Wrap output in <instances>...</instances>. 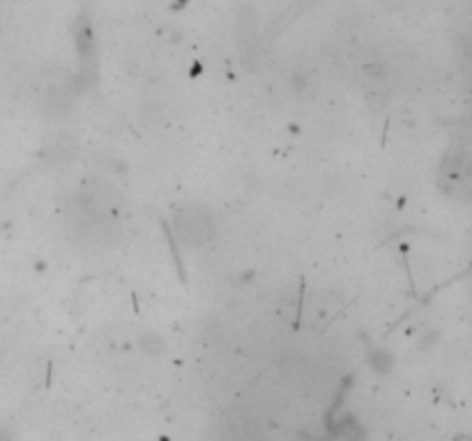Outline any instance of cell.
I'll return each instance as SVG.
<instances>
[{
	"instance_id": "obj_1",
	"label": "cell",
	"mask_w": 472,
	"mask_h": 441,
	"mask_svg": "<svg viewBox=\"0 0 472 441\" xmlns=\"http://www.w3.org/2000/svg\"><path fill=\"white\" fill-rule=\"evenodd\" d=\"M176 228L182 241L189 246H201L205 241H210L214 235V221L201 207H185V210H180L176 216Z\"/></svg>"
},
{
	"instance_id": "obj_2",
	"label": "cell",
	"mask_w": 472,
	"mask_h": 441,
	"mask_svg": "<svg viewBox=\"0 0 472 441\" xmlns=\"http://www.w3.org/2000/svg\"><path fill=\"white\" fill-rule=\"evenodd\" d=\"M442 184L450 189L468 186V156L463 152L450 154V159L442 163Z\"/></svg>"
},
{
	"instance_id": "obj_3",
	"label": "cell",
	"mask_w": 472,
	"mask_h": 441,
	"mask_svg": "<svg viewBox=\"0 0 472 441\" xmlns=\"http://www.w3.org/2000/svg\"><path fill=\"white\" fill-rule=\"evenodd\" d=\"M138 347L143 349L145 354H152V356H159L164 354V349H166V343H164V338H159L152 331H148L138 338Z\"/></svg>"
},
{
	"instance_id": "obj_4",
	"label": "cell",
	"mask_w": 472,
	"mask_h": 441,
	"mask_svg": "<svg viewBox=\"0 0 472 441\" xmlns=\"http://www.w3.org/2000/svg\"><path fill=\"white\" fill-rule=\"evenodd\" d=\"M380 365H385L383 370H389V368H392V359H389V356H385L383 352L376 354V370H380Z\"/></svg>"
}]
</instances>
